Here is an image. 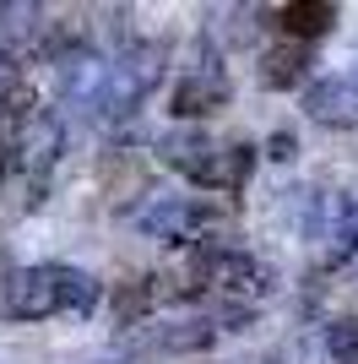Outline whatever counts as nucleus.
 <instances>
[{"instance_id": "obj_1", "label": "nucleus", "mask_w": 358, "mask_h": 364, "mask_svg": "<svg viewBox=\"0 0 358 364\" xmlns=\"http://www.w3.org/2000/svg\"><path fill=\"white\" fill-rule=\"evenodd\" d=\"M158 158H163L174 174H185L190 185H207V191H239L255 168V152L244 141L223 147L217 136H207L201 125H168L158 136Z\"/></svg>"}, {"instance_id": "obj_2", "label": "nucleus", "mask_w": 358, "mask_h": 364, "mask_svg": "<svg viewBox=\"0 0 358 364\" xmlns=\"http://www.w3.org/2000/svg\"><path fill=\"white\" fill-rule=\"evenodd\" d=\"M234 98V82H228V65H223V49L217 44H201L190 49V65H185V76L174 82V114L179 125L185 120H207V114H217V109Z\"/></svg>"}, {"instance_id": "obj_3", "label": "nucleus", "mask_w": 358, "mask_h": 364, "mask_svg": "<svg viewBox=\"0 0 358 364\" xmlns=\"http://www.w3.org/2000/svg\"><path fill=\"white\" fill-rule=\"evenodd\" d=\"M207 223H212V207L195 196H152L136 207V228L147 240H163V245H195L207 240Z\"/></svg>"}, {"instance_id": "obj_4", "label": "nucleus", "mask_w": 358, "mask_h": 364, "mask_svg": "<svg viewBox=\"0 0 358 364\" xmlns=\"http://www.w3.org/2000/svg\"><path fill=\"white\" fill-rule=\"evenodd\" d=\"M49 22L55 16L33 0H11L0 6V60L11 65H28V60H44V44H49Z\"/></svg>"}, {"instance_id": "obj_5", "label": "nucleus", "mask_w": 358, "mask_h": 364, "mask_svg": "<svg viewBox=\"0 0 358 364\" xmlns=\"http://www.w3.org/2000/svg\"><path fill=\"white\" fill-rule=\"evenodd\" d=\"M55 316L49 267H11L0 277V321H44Z\"/></svg>"}, {"instance_id": "obj_6", "label": "nucleus", "mask_w": 358, "mask_h": 364, "mask_svg": "<svg viewBox=\"0 0 358 364\" xmlns=\"http://www.w3.org/2000/svg\"><path fill=\"white\" fill-rule=\"evenodd\" d=\"M60 147H65V131H60V120L38 109V120H33L28 131L16 136V147H11V152H6V164H16V168H22L33 191H44L49 168L60 164Z\"/></svg>"}, {"instance_id": "obj_7", "label": "nucleus", "mask_w": 358, "mask_h": 364, "mask_svg": "<svg viewBox=\"0 0 358 364\" xmlns=\"http://www.w3.org/2000/svg\"><path fill=\"white\" fill-rule=\"evenodd\" d=\"M304 114L326 131H353L358 125V76H315L304 87Z\"/></svg>"}, {"instance_id": "obj_8", "label": "nucleus", "mask_w": 358, "mask_h": 364, "mask_svg": "<svg viewBox=\"0 0 358 364\" xmlns=\"http://www.w3.org/2000/svg\"><path fill=\"white\" fill-rule=\"evenodd\" d=\"M310 71H315V44H293V38H283V44H271L266 55H261V87L271 92H288V87H310Z\"/></svg>"}, {"instance_id": "obj_9", "label": "nucleus", "mask_w": 358, "mask_h": 364, "mask_svg": "<svg viewBox=\"0 0 358 364\" xmlns=\"http://www.w3.org/2000/svg\"><path fill=\"white\" fill-rule=\"evenodd\" d=\"M271 22H277L293 44H315V38H326V33H331L337 6H326V0H293V6H277Z\"/></svg>"}, {"instance_id": "obj_10", "label": "nucleus", "mask_w": 358, "mask_h": 364, "mask_svg": "<svg viewBox=\"0 0 358 364\" xmlns=\"http://www.w3.org/2000/svg\"><path fill=\"white\" fill-rule=\"evenodd\" d=\"M49 283H55V310L87 316L92 304H98V277L71 267V261H49Z\"/></svg>"}, {"instance_id": "obj_11", "label": "nucleus", "mask_w": 358, "mask_h": 364, "mask_svg": "<svg viewBox=\"0 0 358 364\" xmlns=\"http://www.w3.org/2000/svg\"><path fill=\"white\" fill-rule=\"evenodd\" d=\"M217 343V321L207 316H190V321H174V326H163L158 332V348L163 353H201Z\"/></svg>"}, {"instance_id": "obj_12", "label": "nucleus", "mask_w": 358, "mask_h": 364, "mask_svg": "<svg viewBox=\"0 0 358 364\" xmlns=\"http://www.w3.org/2000/svg\"><path fill=\"white\" fill-rule=\"evenodd\" d=\"M152 299H158L152 277H125V283H114V294H109V304H114V321H119V326H136V321L152 310Z\"/></svg>"}, {"instance_id": "obj_13", "label": "nucleus", "mask_w": 358, "mask_h": 364, "mask_svg": "<svg viewBox=\"0 0 358 364\" xmlns=\"http://www.w3.org/2000/svg\"><path fill=\"white\" fill-rule=\"evenodd\" d=\"M320 348L331 364H358V316H331L320 326Z\"/></svg>"}, {"instance_id": "obj_14", "label": "nucleus", "mask_w": 358, "mask_h": 364, "mask_svg": "<svg viewBox=\"0 0 358 364\" xmlns=\"http://www.w3.org/2000/svg\"><path fill=\"white\" fill-rule=\"evenodd\" d=\"M293 147H298V141H293V131H277V136L266 141V152L277 158V164H288V158H293Z\"/></svg>"}, {"instance_id": "obj_15", "label": "nucleus", "mask_w": 358, "mask_h": 364, "mask_svg": "<svg viewBox=\"0 0 358 364\" xmlns=\"http://www.w3.org/2000/svg\"><path fill=\"white\" fill-rule=\"evenodd\" d=\"M11 76H16V71H11V65H6V60H0V87H6V82H11Z\"/></svg>"}, {"instance_id": "obj_16", "label": "nucleus", "mask_w": 358, "mask_h": 364, "mask_svg": "<svg viewBox=\"0 0 358 364\" xmlns=\"http://www.w3.org/2000/svg\"><path fill=\"white\" fill-rule=\"evenodd\" d=\"M87 364H125V359H87Z\"/></svg>"}]
</instances>
